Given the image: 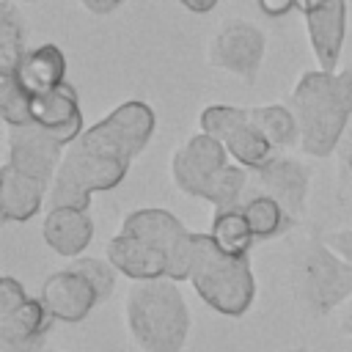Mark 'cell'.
Masks as SVG:
<instances>
[{
	"mask_svg": "<svg viewBox=\"0 0 352 352\" xmlns=\"http://www.w3.org/2000/svg\"><path fill=\"white\" fill-rule=\"evenodd\" d=\"M154 129L157 116L140 99L118 104L110 116L82 129L63 151L47 192L50 206L88 209L94 192L118 187Z\"/></svg>",
	"mask_w": 352,
	"mask_h": 352,
	"instance_id": "1",
	"label": "cell"
},
{
	"mask_svg": "<svg viewBox=\"0 0 352 352\" xmlns=\"http://www.w3.org/2000/svg\"><path fill=\"white\" fill-rule=\"evenodd\" d=\"M289 107L300 126V148L311 157L333 154L352 121V72H305Z\"/></svg>",
	"mask_w": 352,
	"mask_h": 352,
	"instance_id": "2",
	"label": "cell"
},
{
	"mask_svg": "<svg viewBox=\"0 0 352 352\" xmlns=\"http://www.w3.org/2000/svg\"><path fill=\"white\" fill-rule=\"evenodd\" d=\"M129 338L143 352H182L190 333V311L170 278L138 280L124 300Z\"/></svg>",
	"mask_w": 352,
	"mask_h": 352,
	"instance_id": "3",
	"label": "cell"
},
{
	"mask_svg": "<svg viewBox=\"0 0 352 352\" xmlns=\"http://www.w3.org/2000/svg\"><path fill=\"white\" fill-rule=\"evenodd\" d=\"M198 297L223 316H242L256 294L248 256L226 253L212 234H195L190 278Z\"/></svg>",
	"mask_w": 352,
	"mask_h": 352,
	"instance_id": "4",
	"label": "cell"
},
{
	"mask_svg": "<svg viewBox=\"0 0 352 352\" xmlns=\"http://www.w3.org/2000/svg\"><path fill=\"white\" fill-rule=\"evenodd\" d=\"M294 292L308 314H327L352 297V264L322 239H311L294 258Z\"/></svg>",
	"mask_w": 352,
	"mask_h": 352,
	"instance_id": "5",
	"label": "cell"
},
{
	"mask_svg": "<svg viewBox=\"0 0 352 352\" xmlns=\"http://www.w3.org/2000/svg\"><path fill=\"white\" fill-rule=\"evenodd\" d=\"M52 324L44 302L8 275L0 278V352H44L41 341Z\"/></svg>",
	"mask_w": 352,
	"mask_h": 352,
	"instance_id": "6",
	"label": "cell"
},
{
	"mask_svg": "<svg viewBox=\"0 0 352 352\" xmlns=\"http://www.w3.org/2000/svg\"><path fill=\"white\" fill-rule=\"evenodd\" d=\"M124 234H132L138 239H146L157 250L165 253L168 267H170V280H187L190 278V264H192V248H195V234L168 209H135L124 217L121 223Z\"/></svg>",
	"mask_w": 352,
	"mask_h": 352,
	"instance_id": "7",
	"label": "cell"
},
{
	"mask_svg": "<svg viewBox=\"0 0 352 352\" xmlns=\"http://www.w3.org/2000/svg\"><path fill=\"white\" fill-rule=\"evenodd\" d=\"M201 132L217 138L226 151L236 160L242 168H258L278 151L270 146V140L256 129V124L248 116V107H234V104H209L204 107L201 118Z\"/></svg>",
	"mask_w": 352,
	"mask_h": 352,
	"instance_id": "8",
	"label": "cell"
},
{
	"mask_svg": "<svg viewBox=\"0 0 352 352\" xmlns=\"http://www.w3.org/2000/svg\"><path fill=\"white\" fill-rule=\"evenodd\" d=\"M267 52V36L242 19H228L209 41V63L242 82H253Z\"/></svg>",
	"mask_w": 352,
	"mask_h": 352,
	"instance_id": "9",
	"label": "cell"
},
{
	"mask_svg": "<svg viewBox=\"0 0 352 352\" xmlns=\"http://www.w3.org/2000/svg\"><path fill=\"white\" fill-rule=\"evenodd\" d=\"M228 151L226 146L206 135V132H198L192 135L187 143H182L173 157H170V179L173 184L190 195V198H204V190L206 184L212 182V176L228 165Z\"/></svg>",
	"mask_w": 352,
	"mask_h": 352,
	"instance_id": "10",
	"label": "cell"
},
{
	"mask_svg": "<svg viewBox=\"0 0 352 352\" xmlns=\"http://www.w3.org/2000/svg\"><path fill=\"white\" fill-rule=\"evenodd\" d=\"M38 300L44 302V308L52 319L66 322V324H77L94 311L96 302H102V294L94 286V280L72 261L66 270L52 272L41 283Z\"/></svg>",
	"mask_w": 352,
	"mask_h": 352,
	"instance_id": "11",
	"label": "cell"
},
{
	"mask_svg": "<svg viewBox=\"0 0 352 352\" xmlns=\"http://www.w3.org/2000/svg\"><path fill=\"white\" fill-rule=\"evenodd\" d=\"M8 165L19 170L22 176L38 179L50 184L58 173V165L63 160L66 143H60L55 135L44 132L41 126H8Z\"/></svg>",
	"mask_w": 352,
	"mask_h": 352,
	"instance_id": "12",
	"label": "cell"
},
{
	"mask_svg": "<svg viewBox=\"0 0 352 352\" xmlns=\"http://www.w3.org/2000/svg\"><path fill=\"white\" fill-rule=\"evenodd\" d=\"M308 44L324 72H336L346 36V0H297Z\"/></svg>",
	"mask_w": 352,
	"mask_h": 352,
	"instance_id": "13",
	"label": "cell"
},
{
	"mask_svg": "<svg viewBox=\"0 0 352 352\" xmlns=\"http://www.w3.org/2000/svg\"><path fill=\"white\" fill-rule=\"evenodd\" d=\"M253 182L267 195H272L294 220L305 212V198H308L311 176H308L302 162H297L292 157L275 154L264 165L253 168Z\"/></svg>",
	"mask_w": 352,
	"mask_h": 352,
	"instance_id": "14",
	"label": "cell"
},
{
	"mask_svg": "<svg viewBox=\"0 0 352 352\" xmlns=\"http://www.w3.org/2000/svg\"><path fill=\"white\" fill-rule=\"evenodd\" d=\"M30 124L55 135L60 143H72L82 132V113L77 104V94L69 82L30 96Z\"/></svg>",
	"mask_w": 352,
	"mask_h": 352,
	"instance_id": "15",
	"label": "cell"
},
{
	"mask_svg": "<svg viewBox=\"0 0 352 352\" xmlns=\"http://www.w3.org/2000/svg\"><path fill=\"white\" fill-rule=\"evenodd\" d=\"M107 261L132 280H160L170 278V267L162 250L148 245L146 239H138L132 234L118 231L107 245Z\"/></svg>",
	"mask_w": 352,
	"mask_h": 352,
	"instance_id": "16",
	"label": "cell"
},
{
	"mask_svg": "<svg viewBox=\"0 0 352 352\" xmlns=\"http://www.w3.org/2000/svg\"><path fill=\"white\" fill-rule=\"evenodd\" d=\"M44 242L63 258H77L94 239V220L88 209L74 206H50L41 226Z\"/></svg>",
	"mask_w": 352,
	"mask_h": 352,
	"instance_id": "17",
	"label": "cell"
},
{
	"mask_svg": "<svg viewBox=\"0 0 352 352\" xmlns=\"http://www.w3.org/2000/svg\"><path fill=\"white\" fill-rule=\"evenodd\" d=\"M6 74H14V80L30 96L47 94L66 82V55L60 52L58 44H38L19 58L14 72H6Z\"/></svg>",
	"mask_w": 352,
	"mask_h": 352,
	"instance_id": "18",
	"label": "cell"
},
{
	"mask_svg": "<svg viewBox=\"0 0 352 352\" xmlns=\"http://www.w3.org/2000/svg\"><path fill=\"white\" fill-rule=\"evenodd\" d=\"M47 184L30 176H22L8 162L0 168V204H3V220L8 223H25L30 220L47 195Z\"/></svg>",
	"mask_w": 352,
	"mask_h": 352,
	"instance_id": "19",
	"label": "cell"
},
{
	"mask_svg": "<svg viewBox=\"0 0 352 352\" xmlns=\"http://www.w3.org/2000/svg\"><path fill=\"white\" fill-rule=\"evenodd\" d=\"M250 121L256 124V129L270 140V146L275 151L289 148L300 140V126L294 118V110L286 104H261V107H248Z\"/></svg>",
	"mask_w": 352,
	"mask_h": 352,
	"instance_id": "20",
	"label": "cell"
},
{
	"mask_svg": "<svg viewBox=\"0 0 352 352\" xmlns=\"http://www.w3.org/2000/svg\"><path fill=\"white\" fill-rule=\"evenodd\" d=\"M212 239L231 256H248L250 245H253V228L242 212V206L234 209H217L214 220H212Z\"/></svg>",
	"mask_w": 352,
	"mask_h": 352,
	"instance_id": "21",
	"label": "cell"
},
{
	"mask_svg": "<svg viewBox=\"0 0 352 352\" xmlns=\"http://www.w3.org/2000/svg\"><path fill=\"white\" fill-rule=\"evenodd\" d=\"M242 212H245V217H248V223H250L256 239H272V236H278L283 228H289L292 220H294V217H292L272 195H267V192H258V195H253L250 201H245V204H242Z\"/></svg>",
	"mask_w": 352,
	"mask_h": 352,
	"instance_id": "22",
	"label": "cell"
},
{
	"mask_svg": "<svg viewBox=\"0 0 352 352\" xmlns=\"http://www.w3.org/2000/svg\"><path fill=\"white\" fill-rule=\"evenodd\" d=\"M25 19L16 14L11 0H3L0 6V74L14 72L19 58L28 52L25 47Z\"/></svg>",
	"mask_w": 352,
	"mask_h": 352,
	"instance_id": "23",
	"label": "cell"
},
{
	"mask_svg": "<svg viewBox=\"0 0 352 352\" xmlns=\"http://www.w3.org/2000/svg\"><path fill=\"white\" fill-rule=\"evenodd\" d=\"M248 187V173L242 165H226L220 168L212 182L204 190V201H209L214 209H234L242 201V190Z\"/></svg>",
	"mask_w": 352,
	"mask_h": 352,
	"instance_id": "24",
	"label": "cell"
},
{
	"mask_svg": "<svg viewBox=\"0 0 352 352\" xmlns=\"http://www.w3.org/2000/svg\"><path fill=\"white\" fill-rule=\"evenodd\" d=\"M0 116L8 126L30 124V94L14 80V74H0Z\"/></svg>",
	"mask_w": 352,
	"mask_h": 352,
	"instance_id": "25",
	"label": "cell"
},
{
	"mask_svg": "<svg viewBox=\"0 0 352 352\" xmlns=\"http://www.w3.org/2000/svg\"><path fill=\"white\" fill-rule=\"evenodd\" d=\"M338 173H341V182L344 187L352 192V126L344 132L341 143H338Z\"/></svg>",
	"mask_w": 352,
	"mask_h": 352,
	"instance_id": "26",
	"label": "cell"
},
{
	"mask_svg": "<svg viewBox=\"0 0 352 352\" xmlns=\"http://www.w3.org/2000/svg\"><path fill=\"white\" fill-rule=\"evenodd\" d=\"M322 242H324L333 253H338L344 261L352 264V231H330V234H324Z\"/></svg>",
	"mask_w": 352,
	"mask_h": 352,
	"instance_id": "27",
	"label": "cell"
},
{
	"mask_svg": "<svg viewBox=\"0 0 352 352\" xmlns=\"http://www.w3.org/2000/svg\"><path fill=\"white\" fill-rule=\"evenodd\" d=\"M256 6H258V11L264 14V16H283V14H289L292 8H297V0H256Z\"/></svg>",
	"mask_w": 352,
	"mask_h": 352,
	"instance_id": "28",
	"label": "cell"
},
{
	"mask_svg": "<svg viewBox=\"0 0 352 352\" xmlns=\"http://www.w3.org/2000/svg\"><path fill=\"white\" fill-rule=\"evenodd\" d=\"M77 3H80V8H85L88 14H96V16H107L124 6V0H77Z\"/></svg>",
	"mask_w": 352,
	"mask_h": 352,
	"instance_id": "29",
	"label": "cell"
},
{
	"mask_svg": "<svg viewBox=\"0 0 352 352\" xmlns=\"http://www.w3.org/2000/svg\"><path fill=\"white\" fill-rule=\"evenodd\" d=\"M187 11H192V14H209L220 0H179Z\"/></svg>",
	"mask_w": 352,
	"mask_h": 352,
	"instance_id": "30",
	"label": "cell"
},
{
	"mask_svg": "<svg viewBox=\"0 0 352 352\" xmlns=\"http://www.w3.org/2000/svg\"><path fill=\"white\" fill-rule=\"evenodd\" d=\"M341 333H344V336H352V305H349V311L341 316Z\"/></svg>",
	"mask_w": 352,
	"mask_h": 352,
	"instance_id": "31",
	"label": "cell"
},
{
	"mask_svg": "<svg viewBox=\"0 0 352 352\" xmlns=\"http://www.w3.org/2000/svg\"><path fill=\"white\" fill-rule=\"evenodd\" d=\"M280 352H311V349H302V346H292V349H280Z\"/></svg>",
	"mask_w": 352,
	"mask_h": 352,
	"instance_id": "32",
	"label": "cell"
},
{
	"mask_svg": "<svg viewBox=\"0 0 352 352\" xmlns=\"http://www.w3.org/2000/svg\"><path fill=\"white\" fill-rule=\"evenodd\" d=\"M11 3H14V0H11ZM22 3H33V0H22Z\"/></svg>",
	"mask_w": 352,
	"mask_h": 352,
	"instance_id": "33",
	"label": "cell"
},
{
	"mask_svg": "<svg viewBox=\"0 0 352 352\" xmlns=\"http://www.w3.org/2000/svg\"><path fill=\"white\" fill-rule=\"evenodd\" d=\"M44 352H58V349H44Z\"/></svg>",
	"mask_w": 352,
	"mask_h": 352,
	"instance_id": "34",
	"label": "cell"
}]
</instances>
